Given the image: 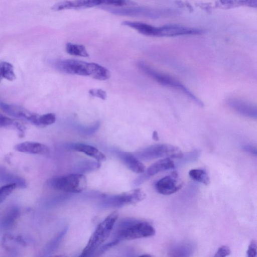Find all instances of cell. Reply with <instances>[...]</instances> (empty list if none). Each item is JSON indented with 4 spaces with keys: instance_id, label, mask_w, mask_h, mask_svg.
I'll use <instances>...</instances> for the list:
<instances>
[{
    "instance_id": "29",
    "label": "cell",
    "mask_w": 257,
    "mask_h": 257,
    "mask_svg": "<svg viewBox=\"0 0 257 257\" xmlns=\"http://www.w3.org/2000/svg\"><path fill=\"white\" fill-rule=\"evenodd\" d=\"M88 92L90 95L97 97L102 100H105L107 97L106 92L101 89H91L89 90Z\"/></svg>"
},
{
    "instance_id": "4",
    "label": "cell",
    "mask_w": 257,
    "mask_h": 257,
    "mask_svg": "<svg viewBox=\"0 0 257 257\" xmlns=\"http://www.w3.org/2000/svg\"><path fill=\"white\" fill-rule=\"evenodd\" d=\"M138 66L146 75L160 84L177 89L181 91L199 106L201 107L204 106L203 103L185 86L172 77L158 71L143 62L138 63Z\"/></svg>"
},
{
    "instance_id": "18",
    "label": "cell",
    "mask_w": 257,
    "mask_h": 257,
    "mask_svg": "<svg viewBox=\"0 0 257 257\" xmlns=\"http://www.w3.org/2000/svg\"><path fill=\"white\" fill-rule=\"evenodd\" d=\"M216 7L224 9L247 7L256 8L257 0H218L216 3Z\"/></svg>"
},
{
    "instance_id": "16",
    "label": "cell",
    "mask_w": 257,
    "mask_h": 257,
    "mask_svg": "<svg viewBox=\"0 0 257 257\" xmlns=\"http://www.w3.org/2000/svg\"><path fill=\"white\" fill-rule=\"evenodd\" d=\"M117 154L119 158L130 170L136 173L145 172V166L134 154L122 152Z\"/></svg>"
},
{
    "instance_id": "9",
    "label": "cell",
    "mask_w": 257,
    "mask_h": 257,
    "mask_svg": "<svg viewBox=\"0 0 257 257\" xmlns=\"http://www.w3.org/2000/svg\"><path fill=\"white\" fill-rule=\"evenodd\" d=\"M54 67L58 71L69 74L89 76L90 63L75 59L56 61Z\"/></svg>"
},
{
    "instance_id": "3",
    "label": "cell",
    "mask_w": 257,
    "mask_h": 257,
    "mask_svg": "<svg viewBox=\"0 0 257 257\" xmlns=\"http://www.w3.org/2000/svg\"><path fill=\"white\" fill-rule=\"evenodd\" d=\"M99 8L115 15L130 17H143L151 19L173 16L177 15L179 12L176 10L171 9H155L145 7L125 8L101 6H99Z\"/></svg>"
},
{
    "instance_id": "21",
    "label": "cell",
    "mask_w": 257,
    "mask_h": 257,
    "mask_svg": "<svg viewBox=\"0 0 257 257\" xmlns=\"http://www.w3.org/2000/svg\"><path fill=\"white\" fill-rule=\"evenodd\" d=\"M90 76L98 80H106L110 76L108 69L95 63H90Z\"/></svg>"
},
{
    "instance_id": "6",
    "label": "cell",
    "mask_w": 257,
    "mask_h": 257,
    "mask_svg": "<svg viewBox=\"0 0 257 257\" xmlns=\"http://www.w3.org/2000/svg\"><path fill=\"white\" fill-rule=\"evenodd\" d=\"M134 155L140 160L147 161L160 158L181 159L183 154L176 146L160 144L149 146L136 152Z\"/></svg>"
},
{
    "instance_id": "22",
    "label": "cell",
    "mask_w": 257,
    "mask_h": 257,
    "mask_svg": "<svg viewBox=\"0 0 257 257\" xmlns=\"http://www.w3.org/2000/svg\"><path fill=\"white\" fill-rule=\"evenodd\" d=\"M67 230V228L65 227L48 243L44 249V255H50L55 251L62 238L66 233Z\"/></svg>"
},
{
    "instance_id": "33",
    "label": "cell",
    "mask_w": 257,
    "mask_h": 257,
    "mask_svg": "<svg viewBox=\"0 0 257 257\" xmlns=\"http://www.w3.org/2000/svg\"><path fill=\"white\" fill-rule=\"evenodd\" d=\"M242 149L245 152L249 153L254 156H256V148L252 145H245L242 147Z\"/></svg>"
},
{
    "instance_id": "12",
    "label": "cell",
    "mask_w": 257,
    "mask_h": 257,
    "mask_svg": "<svg viewBox=\"0 0 257 257\" xmlns=\"http://www.w3.org/2000/svg\"><path fill=\"white\" fill-rule=\"evenodd\" d=\"M182 183L179 180L176 172H173L170 175L165 176L155 184V188L160 194L169 195L181 188Z\"/></svg>"
},
{
    "instance_id": "32",
    "label": "cell",
    "mask_w": 257,
    "mask_h": 257,
    "mask_svg": "<svg viewBox=\"0 0 257 257\" xmlns=\"http://www.w3.org/2000/svg\"><path fill=\"white\" fill-rule=\"evenodd\" d=\"M150 178V177L146 172H144L142 173V174H141L135 180H134V184L135 185H141L144 182L148 180Z\"/></svg>"
},
{
    "instance_id": "15",
    "label": "cell",
    "mask_w": 257,
    "mask_h": 257,
    "mask_svg": "<svg viewBox=\"0 0 257 257\" xmlns=\"http://www.w3.org/2000/svg\"><path fill=\"white\" fill-rule=\"evenodd\" d=\"M69 148L73 150L79 152L91 157L100 163L106 160V158L104 154L95 147L87 144L75 143L71 144Z\"/></svg>"
},
{
    "instance_id": "10",
    "label": "cell",
    "mask_w": 257,
    "mask_h": 257,
    "mask_svg": "<svg viewBox=\"0 0 257 257\" xmlns=\"http://www.w3.org/2000/svg\"><path fill=\"white\" fill-rule=\"evenodd\" d=\"M203 31L177 24H168L157 27V37H176L199 35Z\"/></svg>"
},
{
    "instance_id": "19",
    "label": "cell",
    "mask_w": 257,
    "mask_h": 257,
    "mask_svg": "<svg viewBox=\"0 0 257 257\" xmlns=\"http://www.w3.org/2000/svg\"><path fill=\"white\" fill-rule=\"evenodd\" d=\"M174 162L169 158H165L152 164L145 172L150 177L159 172L173 169Z\"/></svg>"
},
{
    "instance_id": "14",
    "label": "cell",
    "mask_w": 257,
    "mask_h": 257,
    "mask_svg": "<svg viewBox=\"0 0 257 257\" xmlns=\"http://www.w3.org/2000/svg\"><path fill=\"white\" fill-rule=\"evenodd\" d=\"M15 149L18 152L31 154L46 155L49 153V148L41 143L25 142L16 145Z\"/></svg>"
},
{
    "instance_id": "30",
    "label": "cell",
    "mask_w": 257,
    "mask_h": 257,
    "mask_svg": "<svg viewBox=\"0 0 257 257\" xmlns=\"http://www.w3.org/2000/svg\"><path fill=\"white\" fill-rule=\"evenodd\" d=\"M248 257H255L257 253V243L255 240L250 242L246 251Z\"/></svg>"
},
{
    "instance_id": "24",
    "label": "cell",
    "mask_w": 257,
    "mask_h": 257,
    "mask_svg": "<svg viewBox=\"0 0 257 257\" xmlns=\"http://www.w3.org/2000/svg\"><path fill=\"white\" fill-rule=\"evenodd\" d=\"M0 74L3 78L11 81L16 78L13 65L7 62L0 63Z\"/></svg>"
},
{
    "instance_id": "8",
    "label": "cell",
    "mask_w": 257,
    "mask_h": 257,
    "mask_svg": "<svg viewBox=\"0 0 257 257\" xmlns=\"http://www.w3.org/2000/svg\"><path fill=\"white\" fill-rule=\"evenodd\" d=\"M145 193L136 189L119 194L106 197L101 205L105 208H119L128 204H135L145 199Z\"/></svg>"
},
{
    "instance_id": "35",
    "label": "cell",
    "mask_w": 257,
    "mask_h": 257,
    "mask_svg": "<svg viewBox=\"0 0 257 257\" xmlns=\"http://www.w3.org/2000/svg\"><path fill=\"white\" fill-rule=\"evenodd\" d=\"M2 79H3V77L0 74V81L2 80Z\"/></svg>"
},
{
    "instance_id": "1",
    "label": "cell",
    "mask_w": 257,
    "mask_h": 257,
    "mask_svg": "<svg viewBox=\"0 0 257 257\" xmlns=\"http://www.w3.org/2000/svg\"><path fill=\"white\" fill-rule=\"evenodd\" d=\"M155 234V228L149 222L135 219H126L117 226L114 240L119 242L151 237Z\"/></svg>"
},
{
    "instance_id": "23",
    "label": "cell",
    "mask_w": 257,
    "mask_h": 257,
    "mask_svg": "<svg viewBox=\"0 0 257 257\" xmlns=\"http://www.w3.org/2000/svg\"><path fill=\"white\" fill-rule=\"evenodd\" d=\"M66 51L70 55L87 57L89 54L86 48L82 45L68 43L66 45Z\"/></svg>"
},
{
    "instance_id": "11",
    "label": "cell",
    "mask_w": 257,
    "mask_h": 257,
    "mask_svg": "<svg viewBox=\"0 0 257 257\" xmlns=\"http://www.w3.org/2000/svg\"><path fill=\"white\" fill-rule=\"evenodd\" d=\"M0 109L11 116L25 119L37 126L39 115L31 112L23 107L0 101Z\"/></svg>"
},
{
    "instance_id": "27",
    "label": "cell",
    "mask_w": 257,
    "mask_h": 257,
    "mask_svg": "<svg viewBox=\"0 0 257 257\" xmlns=\"http://www.w3.org/2000/svg\"><path fill=\"white\" fill-rule=\"evenodd\" d=\"M56 119V115L53 113L39 115L37 126H46L54 123Z\"/></svg>"
},
{
    "instance_id": "5",
    "label": "cell",
    "mask_w": 257,
    "mask_h": 257,
    "mask_svg": "<svg viewBox=\"0 0 257 257\" xmlns=\"http://www.w3.org/2000/svg\"><path fill=\"white\" fill-rule=\"evenodd\" d=\"M51 188L65 192L80 193L87 186L86 177L81 173H73L51 178L47 182Z\"/></svg>"
},
{
    "instance_id": "20",
    "label": "cell",
    "mask_w": 257,
    "mask_h": 257,
    "mask_svg": "<svg viewBox=\"0 0 257 257\" xmlns=\"http://www.w3.org/2000/svg\"><path fill=\"white\" fill-rule=\"evenodd\" d=\"M20 214V208L18 206H14L9 208L1 220V226L5 229L11 227Z\"/></svg>"
},
{
    "instance_id": "26",
    "label": "cell",
    "mask_w": 257,
    "mask_h": 257,
    "mask_svg": "<svg viewBox=\"0 0 257 257\" xmlns=\"http://www.w3.org/2000/svg\"><path fill=\"white\" fill-rule=\"evenodd\" d=\"M12 125L15 126L21 133H24L25 131V126L23 124L14 119H11L0 113V127H6Z\"/></svg>"
},
{
    "instance_id": "2",
    "label": "cell",
    "mask_w": 257,
    "mask_h": 257,
    "mask_svg": "<svg viewBox=\"0 0 257 257\" xmlns=\"http://www.w3.org/2000/svg\"><path fill=\"white\" fill-rule=\"evenodd\" d=\"M118 217V212L117 211H114L98 224L83 248L80 256L91 255L107 239Z\"/></svg>"
},
{
    "instance_id": "17",
    "label": "cell",
    "mask_w": 257,
    "mask_h": 257,
    "mask_svg": "<svg viewBox=\"0 0 257 257\" xmlns=\"http://www.w3.org/2000/svg\"><path fill=\"white\" fill-rule=\"evenodd\" d=\"M194 250V246L192 243L182 241L172 245L168 249V254L170 256H188Z\"/></svg>"
},
{
    "instance_id": "13",
    "label": "cell",
    "mask_w": 257,
    "mask_h": 257,
    "mask_svg": "<svg viewBox=\"0 0 257 257\" xmlns=\"http://www.w3.org/2000/svg\"><path fill=\"white\" fill-rule=\"evenodd\" d=\"M225 103L230 108L242 116L254 119L257 117L256 106L252 103L237 98H228Z\"/></svg>"
},
{
    "instance_id": "28",
    "label": "cell",
    "mask_w": 257,
    "mask_h": 257,
    "mask_svg": "<svg viewBox=\"0 0 257 257\" xmlns=\"http://www.w3.org/2000/svg\"><path fill=\"white\" fill-rule=\"evenodd\" d=\"M15 183H9L0 187V204L17 187Z\"/></svg>"
},
{
    "instance_id": "25",
    "label": "cell",
    "mask_w": 257,
    "mask_h": 257,
    "mask_svg": "<svg viewBox=\"0 0 257 257\" xmlns=\"http://www.w3.org/2000/svg\"><path fill=\"white\" fill-rule=\"evenodd\" d=\"M189 175L192 179L204 185L209 184L210 179L209 176L204 170L192 169L189 171Z\"/></svg>"
},
{
    "instance_id": "31",
    "label": "cell",
    "mask_w": 257,
    "mask_h": 257,
    "mask_svg": "<svg viewBox=\"0 0 257 257\" xmlns=\"http://www.w3.org/2000/svg\"><path fill=\"white\" fill-rule=\"evenodd\" d=\"M231 252L230 249L229 247L225 245H223L220 247L215 254V257H224L230 254Z\"/></svg>"
},
{
    "instance_id": "7",
    "label": "cell",
    "mask_w": 257,
    "mask_h": 257,
    "mask_svg": "<svg viewBox=\"0 0 257 257\" xmlns=\"http://www.w3.org/2000/svg\"><path fill=\"white\" fill-rule=\"evenodd\" d=\"M135 5L136 3L131 0H73L59 2L55 4L51 9L53 11H59L66 9L88 8L101 6L123 7Z\"/></svg>"
},
{
    "instance_id": "34",
    "label": "cell",
    "mask_w": 257,
    "mask_h": 257,
    "mask_svg": "<svg viewBox=\"0 0 257 257\" xmlns=\"http://www.w3.org/2000/svg\"><path fill=\"white\" fill-rule=\"evenodd\" d=\"M152 138L155 141H158L159 140L158 135V133H157V132L156 131H154L153 133Z\"/></svg>"
}]
</instances>
